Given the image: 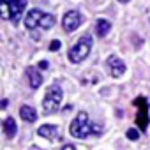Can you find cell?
<instances>
[{
	"mask_svg": "<svg viewBox=\"0 0 150 150\" xmlns=\"http://www.w3.org/2000/svg\"><path fill=\"white\" fill-rule=\"evenodd\" d=\"M69 132H71V136H74V138L83 139V138H87L90 132H101V129H99V127H94L92 124H88V115H87V111H80V113L76 115V118L71 122Z\"/></svg>",
	"mask_w": 150,
	"mask_h": 150,
	"instance_id": "cell-1",
	"label": "cell"
},
{
	"mask_svg": "<svg viewBox=\"0 0 150 150\" xmlns=\"http://www.w3.org/2000/svg\"><path fill=\"white\" fill-rule=\"evenodd\" d=\"M90 50H92V37L90 35H83V37H80L76 46H72L69 50V60L72 64H80V62H83L88 57Z\"/></svg>",
	"mask_w": 150,
	"mask_h": 150,
	"instance_id": "cell-2",
	"label": "cell"
},
{
	"mask_svg": "<svg viewBox=\"0 0 150 150\" xmlns=\"http://www.w3.org/2000/svg\"><path fill=\"white\" fill-rule=\"evenodd\" d=\"M62 97H64V92L60 88V85H51L48 87L46 90V96L42 99V110L44 113H53L60 108L62 104Z\"/></svg>",
	"mask_w": 150,
	"mask_h": 150,
	"instance_id": "cell-3",
	"label": "cell"
},
{
	"mask_svg": "<svg viewBox=\"0 0 150 150\" xmlns=\"http://www.w3.org/2000/svg\"><path fill=\"white\" fill-rule=\"evenodd\" d=\"M134 104L139 106L138 115H136V124H138V127L141 131H146V127H148V104H146V99L145 97H136Z\"/></svg>",
	"mask_w": 150,
	"mask_h": 150,
	"instance_id": "cell-4",
	"label": "cell"
},
{
	"mask_svg": "<svg viewBox=\"0 0 150 150\" xmlns=\"http://www.w3.org/2000/svg\"><path fill=\"white\" fill-rule=\"evenodd\" d=\"M62 25H64V30L65 32H74V30L81 25V14L78 11H69V13H65L64 20H62Z\"/></svg>",
	"mask_w": 150,
	"mask_h": 150,
	"instance_id": "cell-5",
	"label": "cell"
},
{
	"mask_svg": "<svg viewBox=\"0 0 150 150\" xmlns=\"http://www.w3.org/2000/svg\"><path fill=\"white\" fill-rule=\"evenodd\" d=\"M106 64H108V67H110V74H111L113 78H120L122 74L125 72V64H124L118 57H115V55L108 57Z\"/></svg>",
	"mask_w": 150,
	"mask_h": 150,
	"instance_id": "cell-6",
	"label": "cell"
},
{
	"mask_svg": "<svg viewBox=\"0 0 150 150\" xmlns=\"http://www.w3.org/2000/svg\"><path fill=\"white\" fill-rule=\"evenodd\" d=\"M7 7H9V13H11V20L13 23H18L20 18H21V13L27 6V0H13V2H6Z\"/></svg>",
	"mask_w": 150,
	"mask_h": 150,
	"instance_id": "cell-7",
	"label": "cell"
},
{
	"mask_svg": "<svg viewBox=\"0 0 150 150\" xmlns=\"http://www.w3.org/2000/svg\"><path fill=\"white\" fill-rule=\"evenodd\" d=\"M42 16H44V13H42V11H39V9H32V11H28V14H27V18H25V27H27L28 30H32V28L39 27V23H41Z\"/></svg>",
	"mask_w": 150,
	"mask_h": 150,
	"instance_id": "cell-8",
	"label": "cell"
},
{
	"mask_svg": "<svg viewBox=\"0 0 150 150\" xmlns=\"http://www.w3.org/2000/svg\"><path fill=\"white\" fill-rule=\"evenodd\" d=\"M37 134L46 138V139H60L58 136V127L53 125V124H46V125H41L37 129Z\"/></svg>",
	"mask_w": 150,
	"mask_h": 150,
	"instance_id": "cell-9",
	"label": "cell"
},
{
	"mask_svg": "<svg viewBox=\"0 0 150 150\" xmlns=\"http://www.w3.org/2000/svg\"><path fill=\"white\" fill-rule=\"evenodd\" d=\"M27 78H28V85L32 88H39L41 83H42V78H41V74L35 67H28L27 69Z\"/></svg>",
	"mask_w": 150,
	"mask_h": 150,
	"instance_id": "cell-10",
	"label": "cell"
},
{
	"mask_svg": "<svg viewBox=\"0 0 150 150\" xmlns=\"http://www.w3.org/2000/svg\"><path fill=\"white\" fill-rule=\"evenodd\" d=\"M2 131H4V134H6L7 138H14L16 132H18L16 120H14L13 117H7V118L4 120V124H2Z\"/></svg>",
	"mask_w": 150,
	"mask_h": 150,
	"instance_id": "cell-11",
	"label": "cell"
},
{
	"mask_svg": "<svg viewBox=\"0 0 150 150\" xmlns=\"http://www.w3.org/2000/svg\"><path fill=\"white\" fill-rule=\"evenodd\" d=\"M20 117L25 120V122H28V124H32V122H35L37 120V113H35V110L32 108V106H21V110H20Z\"/></svg>",
	"mask_w": 150,
	"mask_h": 150,
	"instance_id": "cell-12",
	"label": "cell"
},
{
	"mask_svg": "<svg viewBox=\"0 0 150 150\" xmlns=\"http://www.w3.org/2000/svg\"><path fill=\"white\" fill-rule=\"evenodd\" d=\"M110 30H111V23L108 20H97V23H96V34L99 37H104Z\"/></svg>",
	"mask_w": 150,
	"mask_h": 150,
	"instance_id": "cell-13",
	"label": "cell"
},
{
	"mask_svg": "<svg viewBox=\"0 0 150 150\" xmlns=\"http://www.w3.org/2000/svg\"><path fill=\"white\" fill-rule=\"evenodd\" d=\"M55 21H57V18H55L53 14L44 13V16H42V20H41L39 27H41V28H44V30H48V28H51V27L55 25Z\"/></svg>",
	"mask_w": 150,
	"mask_h": 150,
	"instance_id": "cell-14",
	"label": "cell"
},
{
	"mask_svg": "<svg viewBox=\"0 0 150 150\" xmlns=\"http://www.w3.org/2000/svg\"><path fill=\"white\" fill-rule=\"evenodd\" d=\"M127 138H129L131 141H136V139L139 138V132H138L136 129H127Z\"/></svg>",
	"mask_w": 150,
	"mask_h": 150,
	"instance_id": "cell-15",
	"label": "cell"
},
{
	"mask_svg": "<svg viewBox=\"0 0 150 150\" xmlns=\"http://www.w3.org/2000/svg\"><path fill=\"white\" fill-rule=\"evenodd\" d=\"M60 41H51L50 42V51H57V50H60Z\"/></svg>",
	"mask_w": 150,
	"mask_h": 150,
	"instance_id": "cell-16",
	"label": "cell"
},
{
	"mask_svg": "<svg viewBox=\"0 0 150 150\" xmlns=\"http://www.w3.org/2000/svg\"><path fill=\"white\" fill-rule=\"evenodd\" d=\"M48 67H50V62H48V60H41V62H39V69H41V71H46Z\"/></svg>",
	"mask_w": 150,
	"mask_h": 150,
	"instance_id": "cell-17",
	"label": "cell"
},
{
	"mask_svg": "<svg viewBox=\"0 0 150 150\" xmlns=\"http://www.w3.org/2000/svg\"><path fill=\"white\" fill-rule=\"evenodd\" d=\"M62 150H76V146H74V145H64Z\"/></svg>",
	"mask_w": 150,
	"mask_h": 150,
	"instance_id": "cell-18",
	"label": "cell"
},
{
	"mask_svg": "<svg viewBox=\"0 0 150 150\" xmlns=\"http://www.w3.org/2000/svg\"><path fill=\"white\" fill-rule=\"evenodd\" d=\"M118 2H120V4H127V2H129V0H118Z\"/></svg>",
	"mask_w": 150,
	"mask_h": 150,
	"instance_id": "cell-19",
	"label": "cell"
},
{
	"mask_svg": "<svg viewBox=\"0 0 150 150\" xmlns=\"http://www.w3.org/2000/svg\"><path fill=\"white\" fill-rule=\"evenodd\" d=\"M0 2H13V0H0Z\"/></svg>",
	"mask_w": 150,
	"mask_h": 150,
	"instance_id": "cell-20",
	"label": "cell"
}]
</instances>
